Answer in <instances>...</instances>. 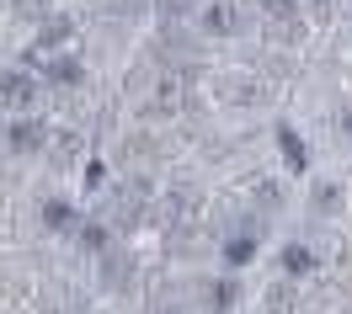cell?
I'll return each instance as SVG.
<instances>
[{"mask_svg": "<svg viewBox=\"0 0 352 314\" xmlns=\"http://www.w3.org/2000/svg\"><path fill=\"white\" fill-rule=\"evenodd\" d=\"M139 197H144L139 186H112L107 202H102V208H107V224L112 229H133L139 224Z\"/></svg>", "mask_w": 352, "mask_h": 314, "instance_id": "7a4b0ae2", "label": "cell"}, {"mask_svg": "<svg viewBox=\"0 0 352 314\" xmlns=\"http://www.w3.org/2000/svg\"><path fill=\"white\" fill-rule=\"evenodd\" d=\"M262 5H267V16L278 22V32H283V22H294V5L299 0H262Z\"/></svg>", "mask_w": 352, "mask_h": 314, "instance_id": "ac0fdd59", "label": "cell"}, {"mask_svg": "<svg viewBox=\"0 0 352 314\" xmlns=\"http://www.w3.org/2000/svg\"><path fill=\"white\" fill-rule=\"evenodd\" d=\"M166 314H176V309H166Z\"/></svg>", "mask_w": 352, "mask_h": 314, "instance_id": "603a6c76", "label": "cell"}, {"mask_svg": "<svg viewBox=\"0 0 352 314\" xmlns=\"http://www.w3.org/2000/svg\"><path fill=\"white\" fill-rule=\"evenodd\" d=\"M187 11H192V0H155V16L160 22H182Z\"/></svg>", "mask_w": 352, "mask_h": 314, "instance_id": "5bb4252c", "label": "cell"}, {"mask_svg": "<svg viewBox=\"0 0 352 314\" xmlns=\"http://www.w3.org/2000/svg\"><path fill=\"white\" fill-rule=\"evenodd\" d=\"M182 96H187V69L182 64H166L160 75H155V86H150V112L155 117H166L182 107Z\"/></svg>", "mask_w": 352, "mask_h": 314, "instance_id": "6da1fadb", "label": "cell"}, {"mask_svg": "<svg viewBox=\"0 0 352 314\" xmlns=\"http://www.w3.org/2000/svg\"><path fill=\"white\" fill-rule=\"evenodd\" d=\"M32 101H38V86H32V75L11 69V75H6V107H11V112H27Z\"/></svg>", "mask_w": 352, "mask_h": 314, "instance_id": "5b68a950", "label": "cell"}, {"mask_svg": "<svg viewBox=\"0 0 352 314\" xmlns=\"http://www.w3.org/2000/svg\"><path fill=\"white\" fill-rule=\"evenodd\" d=\"M69 32H75V22H69V16H48L43 32H38V43H32V53H38V48H59Z\"/></svg>", "mask_w": 352, "mask_h": 314, "instance_id": "30bf717a", "label": "cell"}, {"mask_svg": "<svg viewBox=\"0 0 352 314\" xmlns=\"http://www.w3.org/2000/svg\"><path fill=\"white\" fill-rule=\"evenodd\" d=\"M198 22H203V32H208V38H235V32H241V22H245V16H241V0H214Z\"/></svg>", "mask_w": 352, "mask_h": 314, "instance_id": "3957f363", "label": "cell"}, {"mask_svg": "<svg viewBox=\"0 0 352 314\" xmlns=\"http://www.w3.org/2000/svg\"><path fill=\"white\" fill-rule=\"evenodd\" d=\"M251 256H256V240H251V234H245V240H224V261H230V267H245Z\"/></svg>", "mask_w": 352, "mask_h": 314, "instance_id": "4fadbf2b", "label": "cell"}, {"mask_svg": "<svg viewBox=\"0 0 352 314\" xmlns=\"http://www.w3.org/2000/svg\"><path fill=\"white\" fill-rule=\"evenodd\" d=\"M309 208H315V213H331V208H336V186H315V197H309Z\"/></svg>", "mask_w": 352, "mask_h": 314, "instance_id": "d6986e66", "label": "cell"}, {"mask_svg": "<svg viewBox=\"0 0 352 314\" xmlns=\"http://www.w3.org/2000/svg\"><path fill=\"white\" fill-rule=\"evenodd\" d=\"M283 271H288V277H309V271H315L309 245H299V240H294V245H283Z\"/></svg>", "mask_w": 352, "mask_h": 314, "instance_id": "8fae6325", "label": "cell"}, {"mask_svg": "<svg viewBox=\"0 0 352 314\" xmlns=\"http://www.w3.org/2000/svg\"><path fill=\"white\" fill-rule=\"evenodd\" d=\"M6 149H11V155H32V149H43V123H32V117H11V128H6Z\"/></svg>", "mask_w": 352, "mask_h": 314, "instance_id": "277c9868", "label": "cell"}, {"mask_svg": "<svg viewBox=\"0 0 352 314\" xmlns=\"http://www.w3.org/2000/svg\"><path fill=\"white\" fill-rule=\"evenodd\" d=\"M235 298H241V277H219V282H208V293H203L208 314H230Z\"/></svg>", "mask_w": 352, "mask_h": 314, "instance_id": "8992f818", "label": "cell"}, {"mask_svg": "<svg viewBox=\"0 0 352 314\" xmlns=\"http://www.w3.org/2000/svg\"><path fill=\"white\" fill-rule=\"evenodd\" d=\"M43 75L54 80V86H80V75H86V69H80L75 53H54V59L43 64Z\"/></svg>", "mask_w": 352, "mask_h": 314, "instance_id": "ba28073f", "label": "cell"}, {"mask_svg": "<svg viewBox=\"0 0 352 314\" xmlns=\"http://www.w3.org/2000/svg\"><path fill=\"white\" fill-rule=\"evenodd\" d=\"M80 245L86 250H107V224H80Z\"/></svg>", "mask_w": 352, "mask_h": 314, "instance_id": "e0dca14e", "label": "cell"}, {"mask_svg": "<svg viewBox=\"0 0 352 314\" xmlns=\"http://www.w3.org/2000/svg\"><path fill=\"white\" fill-rule=\"evenodd\" d=\"M278 144H283V155H288V165H294V171H305V165H309V155H305V138L294 134L288 123L278 128Z\"/></svg>", "mask_w": 352, "mask_h": 314, "instance_id": "7c38bea8", "label": "cell"}, {"mask_svg": "<svg viewBox=\"0 0 352 314\" xmlns=\"http://www.w3.org/2000/svg\"><path fill=\"white\" fill-rule=\"evenodd\" d=\"M75 224H80V213H75L65 197H48V202H43V229H54V234H69Z\"/></svg>", "mask_w": 352, "mask_h": 314, "instance_id": "52a82bcc", "label": "cell"}, {"mask_svg": "<svg viewBox=\"0 0 352 314\" xmlns=\"http://www.w3.org/2000/svg\"><path fill=\"white\" fill-rule=\"evenodd\" d=\"M150 5H155V0H107V11H112V16H129V22H133V16H144Z\"/></svg>", "mask_w": 352, "mask_h": 314, "instance_id": "2e32d148", "label": "cell"}, {"mask_svg": "<svg viewBox=\"0 0 352 314\" xmlns=\"http://www.w3.org/2000/svg\"><path fill=\"white\" fill-rule=\"evenodd\" d=\"M11 11L27 22H48V0H11Z\"/></svg>", "mask_w": 352, "mask_h": 314, "instance_id": "9a60e30c", "label": "cell"}, {"mask_svg": "<svg viewBox=\"0 0 352 314\" xmlns=\"http://www.w3.org/2000/svg\"><path fill=\"white\" fill-rule=\"evenodd\" d=\"M342 134L352 138V107H347V112H342Z\"/></svg>", "mask_w": 352, "mask_h": 314, "instance_id": "44dd1931", "label": "cell"}, {"mask_svg": "<svg viewBox=\"0 0 352 314\" xmlns=\"http://www.w3.org/2000/svg\"><path fill=\"white\" fill-rule=\"evenodd\" d=\"M129 271H133L129 250H102V282L107 288H129Z\"/></svg>", "mask_w": 352, "mask_h": 314, "instance_id": "9c48e42d", "label": "cell"}, {"mask_svg": "<svg viewBox=\"0 0 352 314\" xmlns=\"http://www.w3.org/2000/svg\"><path fill=\"white\" fill-rule=\"evenodd\" d=\"M256 202H262V208H278V181H256Z\"/></svg>", "mask_w": 352, "mask_h": 314, "instance_id": "ffe728a7", "label": "cell"}, {"mask_svg": "<svg viewBox=\"0 0 352 314\" xmlns=\"http://www.w3.org/2000/svg\"><path fill=\"white\" fill-rule=\"evenodd\" d=\"M315 5H331V0H315Z\"/></svg>", "mask_w": 352, "mask_h": 314, "instance_id": "7402d4cb", "label": "cell"}]
</instances>
